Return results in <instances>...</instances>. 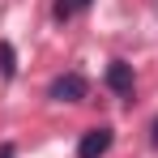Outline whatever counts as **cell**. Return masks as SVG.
I'll list each match as a JSON object with an SVG mask.
<instances>
[{"label": "cell", "mask_w": 158, "mask_h": 158, "mask_svg": "<svg viewBox=\"0 0 158 158\" xmlns=\"http://www.w3.org/2000/svg\"><path fill=\"white\" fill-rule=\"evenodd\" d=\"M85 94H90V81L81 73H60L47 85V98H56V103H85Z\"/></svg>", "instance_id": "obj_1"}, {"label": "cell", "mask_w": 158, "mask_h": 158, "mask_svg": "<svg viewBox=\"0 0 158 158\" xmlns=\"http://www.w3.org/2000/svg\"><path fill=\"white\" fill-rule=\"evenodd\" d=\"M111 141H115V132L107 128V124H98V128H90V132H81L77 158H103L107 150H111Z\"/></svg>", "instance_id": "obj_2"}, {"label": "cell", "mask_w": 158, "mask_h": 158, "mask_svg": "<svg viewBox=\"0 0 158 158\" xmlns=\"http://www.w3.org/2000/svg\"><path fill=\"white\" fill-rule=\"evenodd\" d=\"M107 85H111L115 94H124V98L132 94V64L128 60H111V64H107Z\"/></svg>", "instance_id": "obj_3"}, {"label": "cell", "mask_w": 158, "mask_h": 158, "mask_svg": "<svg viewBox=\"0 0 158 158\" xmlns=\"http://www.w3.org/2000/svg\"><path fill=\"white\" fill-rule=\"evenodd\" d=\"M0 73H4L9 81L17 77V52H13V43H9V39H0Z\"/></svg>", "instance_id": "obj_4"}, {"label": "cell", "mask_w": 158, "mask_h": 158, "mask_svg": "<svg viewBox=\"0 0 158 158\" xmlns=\"http://www.w3.org/2000/svg\"><path fill=\"white\" fill-rule=\"evenodd\" d=\"M90 4H94V0H56V17H60V22H69L77 9H90Z\"/></svg>", "instance_id": "obj_5"}, {"label": "cell", "mask_w": 158, "mask_h": 158, "mask_svg": "<svg viewBox=\"0 0 158 158\" xmlns=\"http://www.w3.org/2000/svg\"><path fill=\"white\" fill-rule=\"evenodd\" d=\"M0 158H17V145L13 141H0Z\"/></svg>", "instance_id": "obj_6"}, {"label": "cell", "mask_w": 158, "mask_h": 158, "mask_svg": "<svg viewBox=\"0 0 158 158\" xmlns=\"http://www.w3.org/2000/svg\"><path fill=\"white\" fill-rule=\"evenodd\" d=\"M150 145L158 150V115H154V124H150Z\"/></svg>", "instance_id": "obj_7"}]
</instances>
